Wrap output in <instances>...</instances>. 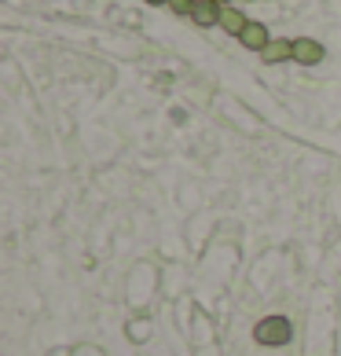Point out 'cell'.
<instances>
[{
    "label": "cell",
    "mask_w": 341,
    "mask_h": 356,
    "mask_svg": "<svg viewBox=\"0 0 341 356\" xmlns=\"http://www.w3.org/2000/svg\"><path fill=\"white\" fill-rule=\"evenodd\" d=\"M253 338L260 341V346L279 349V346H286V341L294 338V327H290V320H286V316H268V320H260V323L253 327Z\"/></svg>",
    "instance_id": "obj_1"
},
{
    "label": "cell",
    "mask_w": 341,
    "mask_h": 356,
    "mask_svg": "<svg viewBox=\"0 0 341 356\" xmlns=\"http://www.w3.org/2000/svg\"><path fill=\"white\" fill-rule=\"evenodd\" d=\"M323 44L312 41V37H297L294 41V63H301V67H316V63H323Z\"/></svg>",
    "instance_id": "obj_2"
},
{
    "label": "cell",
    "mask_w": 341,
    "mask_h": 356,
    "mask_svg": "<svg viewBox=\"0 0 341 356\" xmlns=\"http://www.w3.org/2000/svg\"><path fill=\"white\" fill-rule=\"evenodd\" d=\"M220 8L217 0H194V8H191V19L194 26H202V30H209V26H220Z\"/></svg>",
    "instance_id": "obj_3"
},
{
    "label": "cell",
    "mask_w": 341,
    "mask_h": 356,
    "mask_svg": "<svg viewBox=\"0 0 341 356\" xmlns=\"http://www.w3.org/2000/svg\"><path fill=\"white\" fill-rule=\"evenodd\" d=\"M239 41H242V48H250V51H265V48L272 44V37H268V26H265V22H250V26L242 30V37H239Z\"/></svg>",
    "instance_id": "obj_4"
},
{
    "label": "cell",
    "mask_w": 341,
    "mask_h": 356,
    "mask_svg": "<svg viewBox=\"0 0 341 356\" xmlns=\"http://www.w3.org/2000/svg\"><path fill=\"white\" fill-rule=\"evenodd\" d=\"M260 59L268 63V67H275V63H286L294 59V41H283V37H272V44L260 51Z\"/></svg>",
    "instance_id": "obj_5"
},
{
    "label": "cell",
    "mask_w": 341,
    "mask_h": 356,
    "mask_svg": "<svg viewBox=\"0 0 341 356\" xmlns=\"http://www.w3.org/2000/svg\"><path fill=\"white\" fill-rule=\"evenodd\" d=\"M220 26H224L228 33L242 37V30H246V26H250V19H246L239 8H224V11H220Z\"/></svg>",
    "instance_id": "obj_6"
},
{
    "label": "cell",
    "mask_w": 341,
    "mask_h": 356,
    "mask_svg": "<svg viewBox=\"0 0 341 356\" xmlns=\"http://www.w3.org/2000/svg\"><path fill=\"white\" fill-rule=\"evenodd\" d=\"M169 8L176 11V15H191V8H194V0H169Z\"/></svg>",
    "instance_id": "obj_7"
},
{
    "label": "cell",
    "mask_w": 341,
    "mask_h": 356,
    "mask_svg": "<svg viewBox=\"0 0 341 356\" xmlns=\"http://www.w3.org/2000/svg\"><path fill=\"white\" fill-rule=\"evenodd\" d=\"M147 4H169V0H147Z\"/></svg>",
    "instance_id": "obj_8"
},
{
    "label": "cell",
    "mask_w": 341,
    "mask_h": 356,
    "mask_svg": "<svg viewBox=\"0 0 341 356\" xmlns=\"http://www.w3.org/2000/svg\"><path fill=\"white\" fill-rule=\"evenodd\" d=\"M217 4H220V8H224V0H217Z\"/></svg>",
    "instance_id": "obj_9"
}]
</instances>
